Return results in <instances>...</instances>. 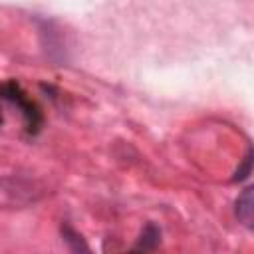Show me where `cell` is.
<instances>
[{
    "instance_id": "1",
    "label": "cell",
    "mask_w": 254,
    "mask_h": 254,
    "mask_svg": "<svg viewBox=\"0 0 254 254\" xmlns=\"http://www.w3.org/2000/svg\"><path fill=\"white\" fill-rule=\"evenodd\" d=\"M2 93H4L6 99L18 103V105L24 109V117H26L30 129L40 125V111H38V107H36V105H34V103L20 91V87H18L16 83H8V85H4V87H2Z\"/></svg>"
},
{
    "instance_id": "6",
    "label": "cell",
    "mask_w": 254,
    "mask_h": 254,
    "mask_svg": "<svg viewBox=\"0 0 254 254\" xmlns=\"http://www.w3.org/2000/svg\"><path fill=\"white\" fill-rule=\"evenodd\" d=\"M0 121H2V115H0Z\"/></svg>"
},
{
    "instance_id": "2",
    "label": "cell",
    "mask_w": 254,
    "mask_h": 254,
    "mask_svg": "<svg viewBox=\"0 0 254 254\" xmlns=\"http://www.w3.org/2000/svg\"><path fill=\"white\" fill-rule=\"evenodd\" d=\"M236 216L242 224H246L248 228H252V220H254V198H252V187L244 189L242 194L236 200Z\"/></svg>"
},
{
    "instance_id": "4",
    "label": "cell",
    "mask_w": 254,
    "mask_h": 254,
    "mask_svg": "<svg viewBox=\"0 0 254 254\" xmlns=\"http://www.w3.org/2000/svg\"><path fill=\"white\" fill-rule=\"evenodd\" d=\"M62 234H64L65 242L71 244V250H87V246H85V242L81 240V236H77L69 226H64V228H62Z\"/></svg>"
},
{
    "instance_id": "3",
    "label": "cell",
    "mask_w": 254,
    "mask_h": 254,
    "mask_svg": "<svg viewBox=\"0 0 254 254\" xmlns=\"http://www.w3.org/2000/svg\"><path fill=\"white\" fill-rule=\"evenodd\" d=\"M161 240V232L155 224H147L141 238H139V244L135 246V250H153Z\"/></svg>"
},
{
    "instance_id": "5",
    "label": "cell",
    "mask_w": 254,
    "mask_h": 254,
    "mask_svg": "<svg viewBox=\"0 0 254 254\" xmlns=\"http://www.w3.org/2000/svg\"><path fill=\"white\" fill-rule=\"evenodd\" d=\"M250 161H252V153L248 151V155L244 157V163H242V167L236 171V177H234V181H242V179H246V177L250 175Z\"/></svg>"
}]
</instances>
